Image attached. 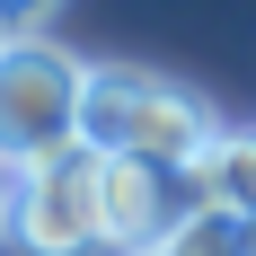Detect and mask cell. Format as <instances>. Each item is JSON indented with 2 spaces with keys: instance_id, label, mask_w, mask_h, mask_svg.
Returning a JSON list of instances; mask_svg holds the SVG:
<instances>
[{
  "instance_id": "6da1fadb",
  "label": "cell",
  "mask_w": 256,
  "mask_h": 256,
  "mask_svg": "<svg viewBox=\"0 0 256 256\" xmlns=\"http://www.w3.org/2000/svg\"><path fill=\"white\" fill-rule=\"evenodd\" d=\"M212 132H221V115H212L194 88H177V80H159V71H115V62L88 71V106H80V142H88V150L186 168Z\"/></svg>"
},
{
  "instance_id": "7a4b0ae2",
  "label": "cell",
  "mask_w": 256,
  "mask_h": 256,
  "mask_svg": "<svg viewBox=\"0 0 256 256\" xmlns=\"http://www.w3.org/2000/svg\"><path fill=\"white\" fill-rule=\"evenodd\" d=\"M80 106H88V62L44 36H0V159L44 168L80 150Z\"/></svg>"
},
{
  "instance_id": "3957f363",
  "label": "cell",
  "mask_w": 256,
  "mask_h": 256,
  "mask_svg": "<svg viewBox=\"0 0 256 256\" xmlns=\"http://www.w3.org/2000/svg\"><path fill=\"white\" fill-rule=\"evenodd\" d=\"M98 186H106V150H88V142L44 159L26 177V194H18V248L26 256H88V248H106Z\"/></svg>"
},
{
  "instance_id": "277c9868",
  "label": "cell",
  "mask_w": 256,
  "mask_h": 256,
  "mask_svg": "<svg viewBox=\"0 0 256 256\" xmlns=\"http://www.w3.org/2000/svg\"><path fill=\"white\" fill-rule=\"evenodd\" d=\"M194 212L177 168H159V159H106V186H98V230L115 256H159L177 238V221Z\"/></svg>"
},
{
  "instance_id": "5b68a950",
  "label": "cell",
  "mask_w": 256,
  "mask_h": 256,
  "mask_svg": "<svg viewBox=\"0 0 256 256\" xmlns=\"http://www.w3.org/2000/svg\"><path fill=\"white\" fill-rule=\"evenodd\" d=\"M159 256H248V212H212V204H194Z\"/></svg>"
},
{
  "instance_id": "8992f818",
  "label": "cell",
  "mask_w": 256,
  "mask_h": 256,
  "mask_svg": "<svg viewBox=\"0 0 256 256\" xmlns=\"http://www.w3.org/2000/svg\"><path fill=\"white\" fill-rule=\"evenodd\" d=\"M53 9H62V0H0V36H36Z\"/></svg>"
},
{
  "instance_id": "52a82bcc",
  "label": "cell",
  "mask_w": 256,
  "mask_h": 256,
  "mask_svg": "<svg viewBox=\"0 0 256 256\" xmlns=\"http://www.w3.org/2000/svg\"><path fill=\"white\" fill-rule=\"evenodd\" d=\"M0 248H18V204L0 194Z\"/></svg>"
},
{
  "instance_id": "ba28073f",
  "label": "cell",
  "mask_w": 256,
  "mask_h": 256,
  "mask_svg": "<svg viewBox=\"0 0 256 256\" xmlns=\"http://www.w3.org/2000/svg\"><path fill=\"white\" fill-rule=\"evenodd\" d=\"M248 256H256V212H248Z\"/></svg>"
}]
</instances>
